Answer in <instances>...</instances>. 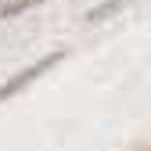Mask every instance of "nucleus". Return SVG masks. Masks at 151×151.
<instances>
[{
	"label": "nucleus",
	"instance_id": "nucleus-1",
	"mask_svg": "<svg viewBox=\"0 0 151 151\" xmlns=\"http://www.w3.org/2000/svg\"><path fill=\"white\" fill-rule=\"evenodd\" d=\"M29 4H36V0H0V18H7V14H18V11H25Z\"/></svg>",
	"mask_w": 151,
	"mask_h": 151
}]
</instances>
